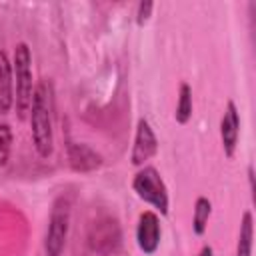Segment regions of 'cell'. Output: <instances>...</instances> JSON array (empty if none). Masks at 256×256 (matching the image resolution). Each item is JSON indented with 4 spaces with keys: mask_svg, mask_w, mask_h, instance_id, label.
Masks as SVG:
<instances>
[{
    "mask_svg": "<svg viewBox=\"0 0 256 256\" xmlns=\"http://www.w3.org/2000/svg\"><path fill=\"white\" fill-rule=\"evenodd\" d=\"M132 190L136 192V196L140 200H144L146 204L154 206L162 216L168 214L170 208V200H168V188L164 184V180L160 178V172L154 166H142L134 178H132Z\"/></svg>",
    "mask_w": 256,
    "mask_h": 256,
    "instance_id": "3957f363",
    "label": "cell"
},
{
    "mask_svg": "<svg viewBox=\"0 0 256 256\" xmlns=\"http://www.w3.org/2000/svg\"><path fill=\"white\" fill-rule=\"evenodd\" d=\"M14 106V74L4 50H0V114H8Z\"/></svg>",
    "mask_w": 256,
    "mask_h": 256,
    "instance_id": "9c48e42d",
    "label": "cell"
},
{
    "mask_svg": "<svg viewBox=\"0 0 256 256\" xmlns=\"http://www.w3.org/2000/svg\"><path fill=\"white\" fill-rule=\"evenodd\" d=\"M154 10V2H140L138 4V12H136V22L138 26H144L150 20V14Z\"/></svg>",
    "mask_w": 256,
    "mask_h": 256,
    "instance_id": "5bb4252c",
    "label": "cell"
},
{
    "mask_svg": "<svg viewBox=\"0 0 256 256\" xmlns=\"http://www.w3.org/2000/svg\"><path fill=\"white\" fill-rule=\"evenodd\" d=\"M252 238H254V220H252V212L246 210L242 214V220H240L236 256H252Z\"/></svg>",
    "mask_w": 256,
    "mask_h": 256,
    "instance_id": "30bf717a",
    "label": "cell"
},
{
    "mask_svg": "<svg viewBox=\"0 0 256 256\" xmlns=\"http://www.w3.org/2000/svg\"><path fill=\"white\" fill-rule=\"evenodd\" d=\"M210 214H212V202L206 196H198L194 202V214H192V230L196 236H202L206 232Z\"/></svg>",
    "mask_w": 256,
    "mask_h": 256,
    "instance_id": "8fae6325",
    "label": "cell"
},
{
    "mask_svg": "<svg viewBox=\"0 0 256 256\" xmlns=\"http://www.w3.org/2000/svg\"><path fill=\"white\" fill-rule=\"evenodd\" d=\"M238 138H240V112L232 100L226 102L222 120H220V140L226 158H232L236 148H238Z\"/></svg>",
    "mask_w": 256,
    "mask_h": 256,
    "instance_id": "52a82bcc",
    "label": "cell"
},
{
    "mask_svg": "<svg viewBox=\"0 0 256 256\" xmlns=\"http://www.w3.org/2000/svg\"><path fill=\"white\" fill-rule=\"evenodd\" d=\"M66 150H68L70 166L74 170H78V172H90V170H96L102 164V156L98 152H94L90 146H86V144L68 142Z\"/></svg>",
    "mask_w": 256,
    "mask_h": 256,
    "instance_id": "ba28073f",
    "label": "cell"
},
{
    "mask_svg": "<svg viewBox=\"0 0 256 256\" xmlns=\"http://www.w3.org/2000/svg\"><path fill=\"white\" fill-rule=\"evenodd\" d=\"M12 74H14V106L20 120H26L32 104L34 84H32V54L26 42H18L14 46V62H12Z\"/></svg>",
    "mask_w": 256,
    "mask_h": 256,
    "instance_id": "7a4b0ae2",
    "label": "cell"
},
{
    "mask_svg": "<svg viewBox=\"0 0 256 256\" xmlns=\"http://www.w3.org/2000/svg\"><path fill=\"white\" fill-rule=\"evenodd\" d=\"M70 198L68 196H58L52 204L50 218H48V232L44 240V248L48 256H60L66 238H68V228H70Z\"/></svg>",
    "mask_w": 256,
    "mask_h": 256,
    "instance_id": "277c9868",
    "label": "cell"
},
{
    "mask_svg": "<svg viewBox=\"0 0 256 256\" xmlns=\"http://www.w3.org/2000/svg\"><path fill=\"white\" fill-rule=\"evenodd\" d=\"M160 236H162V228H160V218L156 212L146 210L138 216V226H136V242L138 248L150 256L158 250L160 246Z\"/></svg>",
    "mask_w": 256,
    "mask_h": 256,
    "instance_id": "8992f818",
    "label": "cell"
},
{
    "mask_svg": "<svg viewBox=\"0 0 256 256\" xmlns=\"http://www.w3.org/2000/svg\"><path fill=\"white\" fill-rule=\"evenodd\" d=\"M158 152V138L146 118H140L136 124V134H134V144L130 152V162L136 168L146 166L148 160H152Z\"/></svg>",
    "mask_w": 256,
    "mask_h": 256,
    "instance_id": "5b68a950",
    "label": "cell"
},
{
    "mask_svg": "<svg viewBox=\"0 0 256 256\" xmlns=\"http://www.w3.org/2000/svg\"><path fill=\"white\" fill-rule=\"evenodd\" d=\"M196 256H214V250H212V246H208V244H206V246H202V248H200V252H198Z\"/></svg>",
    "mask_w": 256,
    "mask_h": 256,
    "instance_id": "9a60e30c",
    "label": "cell"
},
{
    "mask_svg": "<svg viewBox=\"0 0 256 256\" xmlns=\"http://www.w3.org/2000/svg\"><path fill=\"white\" fill-rule=\"evenodd\" d=\"M52 106H54V96H52V86L46 80H40L34 86L32 94V104H30V132H32V142L40 158H50L54 152V120H52Z\"/></svg>",
    "mask_w": 256,
    "mask_h": 256,
    "instance_id": "6da1fadb",
    "label": "cell"
},
{
    "mask_svg": "<svg viewBox=\"0 0 256 256\" xmlns=\"http://www.w3.org/2000/svg\"><path fill=\"white\" fill-rule=\"evenodd\" d=\"M12 142H14V136H12V128L8 122L0 120V168H4L10 160V154H12Z\"/></svg>",
    "mask_w": 256,
    "mask_h": 256,
    "instance_id": "4fadbf2b",
    "label": "cell"
},
{
    "mask_svg": "<svg viewBox=\"0 0 256 256\" xmlns=\"http://www.w3.org/2000/svg\"><path fill=\"white\" fill-rule=\"evenodd\" d=\"M174 118H176L178 124H188V120L192 118V88H190V84H186V82L180 84V92H178V102H176Z\"/></svg>",
    "mask_w": 256,
    "mask_h": 256,
    "instance_id": "7c38bea8",
    "label": "cell"
}]
</instances>
